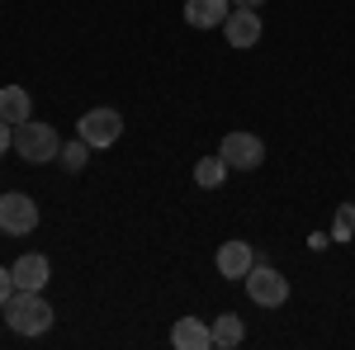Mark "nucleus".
Instances as JSON below:
<instances>
[{"label":"nucleus","instance_id":"f8f14e48","mask_svg":"<svg viewBox=\"0 0 355 350\" xmlns=\"http://www.w3.org/2000/svg\"><path fill=\"white\" fill-rule=\"evenodd\" d=\"M0 119H5V123H15V128L33 119V100H28L24 85H5V90H0Z\"/></svg>","mask_w":355,"mask_h":350},{"label":"nucleus","instance_id":"aec40b11","mask_svg":"<svg viewBox=\"0 0 355 350\" xmlns=\"http://www.w3.org/2000/svg\"><path fill=\"white\" fill-rule=\"evenodd\" d=\"M232 5H246V10H261L266 0H232Z\"/></svg>","mask_w":355,"mask_h":350},{"label":"nucleus","instance_id":"0eeeda50","mask_svg":"<svg viewBox=\"0 0 355 350\" xmlns=\"http://www.w3.org/2000/svg\"><path fill=\"white\" fill-rule=\"evenodd\" d=\"M261 15L256 10H246V5H232L227 10V19H223V38H227V48H237V53H246V48H256L261 43Z\"/></svg>","mask_w":355,"mask_h":350},{"label":"nucleus","instance_id":"9b49d317","mask_svg":"<svg viewBox=\"0 0 355 350\" xmlns=\"http://www.w3.org/2000/svg\"><path fill=\"white\" fill-rule=\"evenodd\" d=\"M232 0H185V24L190 28H223Z\"/></svg>","mask_w":355,"mask_h":350},{"label":"nucleus","instance_id":"9d476101","mask_svg":"<svg viewBox=\"0 0 355 350\" xmlns=\"http://www.w3.org/2000/svg\"><path fill=\"white\" fill-rule=\"evenodd\" d=\"M171 346L175 350H209L214 346V326L204 322V317H175V326H171Z\"/></svg>","mask_w":355,"mask_h":350},{"label":"nucleus","instance_id":"423d86ee","mask_svg":"<svg viewBox=\"0 0 355 350\" xmlns=\"http://www.w3.org/2000/svg\"><path fill=\"white\" fill-rule=\"evenodd\" d=\"M38 227V204L19 194V189H10V194H0V232L5 237H28Z\"/></svg>","mask_w":355,"mask_h":350},{"label":"nucleus","instance_id":"7ed1b4c3","mask_svg":"<svg viewBox=\"0 0 355 350\" xmlns=\"http://www.w3.org/2000/svg\"><path fill=\"white\" fill-rule=\"evenodd\" d=\"M242 284H246V298H251L256 308H284V303H289V279L275 265H261V261H256Z\"/></svg>","mask_w":355,"mask_h":350},{"label":"nucleus","instance_id":"4468645a","mask_svg":"<svg viewBox=\"0 0 355 350\" xmlns=\"http://www.w3.org/2000/svg\"><path fill=\"white\" fill-rule=\"evenodd\" d=\"M223 180H227L223 157H199V161H194V185H199V189H218Z\"/></svg>","mask_w":355,"mask_h":350},{"label":"nucleus","instance_id":"f03ea898","mask_svg":"<svg viewBox=\"0 0 355 350\" xmlns=\"http://www.w3.org/2000/svg\"><path fill=\"white\" fill-rule=\"evenodd\" d=\"M15 152L24 157L28 166H53L62 157V137H57L53 123H38V119H28L15 128Z\"/></svg>","mask_w":355,"mask_h":350},{"label":"nucleus","instance_id":"f3484780","mask_svg":"<svg viewBox=\"0 0 355 350\" xmlns=\"http://www.w3.org/2000/svg\"><path fill=\"white\" fill-rule=\"evenodd\" d=\"M10 294H15V270H10V265H0V308L10 303Z\"/></svg>","mask_w":355,"mask_h":350},{"label":"nucleus","instance_id":"39448f33","mask_svg":"<svg viewBox=\"0 0 355 350\" xmlns=\"http://www.w3.org/2000/svg\"><path fill=\"white\" fill-rule=\"evenodd\" d=\"M218 157L227 170H261L266 166V142L256 133H227L218 142Z\"/></svg>","mask_w":355,"mask_h":350},{"label":"nucleus","instance_id":"ddd939ff","mask_svg":"<svg viewBox=\"0 0 355 350\" xmlns=\"http://www.w3.org/2000/svg\"><path fill=\"white\" fill-rule=\"evenodd\" d=\"M209 326H214V346L218 350H237L246 341V322L237 317V313H218Z\"/></svg>","mask_w":355,"mask_h":350},{"label":"nucleus","instance_id":"20e7f679","mask_svg":"<svg viewBox=\"0 0 355 350\" xmlns=\"http://www.w3.org/2000/svg\"><path fill=\"white\" fill-rule=\"evenodd\" d=\"M76 137L90 147H114L123 137V114L119 109H85L76 119Z\"/></svg>","mask_w":355,"mask_h":350},{"label":"nucleus","instance_id":"2eb2a0df","mask_svg":"<svg viewBox=\"0 0 355 350\" xmlns=\"http://www.w3.org/2000/svg\"><path fill=\"white\" fill-rule=\"evenodd\" d=\"M355 237V204H336V218H331V242H351Z\"/></svg>","mask_w":355,"mask_h":350},{"label":"nucleus","instance_id":"1a4fd4ad","mask_svg":"<svg viewBox=\"0 0 355 350\" xmlns=\"http://www.w3.org/2000/svg\"><path fill=\"white\" fill-rule=\"evenodd\" d=\"M10 270H15V289H33V294H43V289H48V279H53V265H48V256H43V251L19 256Z\"/></svg>","mask_w":355,"mask_h":350},{"label":"nucleus","instance_id":"f257e3e1","mask_svg":"<svg viewBox=\"0 0 355 350\" xmlns=\"http://www.w3.org/2000/svg\"><path fill=\"white\" fill-rule=\"evenodd\" d=\"M0 313H5V326H10L15 336H43V331L53 326V303L43 294H33V289H15Z\"/></svg>","mask_w":355,"mask_h":350},{"label":"nucleus","instance_id":"6ab92c4d","mask_svg":"<svg viewBox=\"0 0 355 350\" xmlns=\"http://www.w3.org/2000/svg\"><path fill=\"white\" fill-rule=\"evenodd\" d=\"M308 246H313V251H322V246H331V237H327V232H313V237H308Z\"/></svg>","mask_w":355,"mask_h":350},{"label":"nucleus","instance_id":"6e6552de","mask_svg":"<svg viewBox=\"0 0 355 350\" xmlns=\"http://www.w3.org/2000/svg\"><path fill=\"white\" fill-rule=\"evenodd\" d=\"M214 265H218L223 279H232V284H242L246 274H251V265H256V251H251V242H223L218 256H214Z\"/></svg>","mask_w":355,"mask_h":350},{"label":"nucleus","instance_id":"dca6fc26","mask_svg":"<svg viewBox=\"0 0 355 350\" xmlns=\"http://www.w3.org/2000/svg\"><path fill=\"white\" fill-rule=\"evenodd\" d=\"M90 152H95V147L76 137V142H62V157H57V161L67 166V170H81V166H85V157H90Z\"/></svg>","mask_w":355,"mask_h":350},{"label":"nucleus","instance_id":"a211bd4d","mask_svg":"<svg viewBox=\"0 0 355 350\" xmlns=\"http://www.w3.org/2000/svg\"><path fill=\"white\" fill-rule=\"evenodd\" d=\"M10 147H15V123H5V119H0V157H5Z\"/></svg>","mask_w":355,"mask_h":350}]
</instances>
